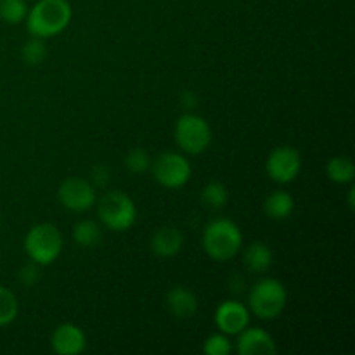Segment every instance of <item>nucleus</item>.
<instances>
[{"instance_id": "nucleus-26", "label": "nucleus", "mask_w": 355, "mask_h": 355, "mask_svg": "<svg viewBox=\"0 0 355 355\" xmlns=\"http://www.w3.org/2000/svg\"><path fill=\"white\" fill-rule=\"evenodd\" d=\"M110 179H111V172L110 168H106V166H96V168L92 170L94 186L104 187L107 182H110Z\"/></svg>"}, {"instance_id": "nucleus-25", "label": "nucleus", "mask_w": 355, "mask_h": 355, "mask_svg": "<svg viewBox=\"0 0 355 355\" xmlns=\"http://www.w3.org/2000/svg\"><path fill=\"white\" fill-rule=\"evenodd\" d=\"M40 279V272H38L37 263H30V266H24L19 270V281L24 286H33L37 281Z\"/></svg>"}, {"instance_id": "nucleus-9", "label": "nucleus", "mask_w": 355, "mask_h": 355, "mask_svg": "<svg viewBox=\"0 0 355 355\" xmlns=\"http://www.w3.org/2000/svg\"><path fill=\"white\" fill-rule=\"evenodd\" d=\"M302 156L291 146H279L272 149L266 162V172L274 182L290 184L300 175Z\"/></svg>"}, {"instance_id": "nucleus-6", "label": "nucleus", "mask_w": 355, "mask_h": 355, "mask_svg": "<svg viewBox=\"0 0 355 355\" xmlns=\"http://www.w3.org/2000/svg\"><path fill=\"white\" fill-rule=\"evenodd\" d=\"M177 146L187 155H201L211 142V128L203 116L186 113L175 121L173 130Z\"/></svg>"}, {"instance_id": "nucleus-2", "label": "nucleus", "mask_w": 355, "mask_h": 355, "mask_svg": "<svg viewBox=\"0 0 355 355\" xmlns=\"http://www.w3.org/2000/svg\"><path fill=\"white\" fill-rule=\"evenodd\" d=\"M201 245L211 260L227 262L241 252L243 232L231 218H215L205 227Z\"/></svg>"}, {"instance_id": "nucleus-10", "label": "nucleus", "mask_w": 355, "mask_h": 355, "mask_svg": "<svg viewBox=\"0 0 355 355\" xmlns=\"http://www.w3.org/2000/svg\"><path fill=\"white\" fill-rule=\"evenodd\" d=\"M214 319L218 331L236 336L250 324V309L238 300H225L217 307Z\"/></svg>"}, {"instance_id": "nucleus-1", "label": "nucleus", "mask_w": 355, "mask_h": 355, "mask_svg": "<svg viewBox=\"0 0 355 355\" xmlns=\"http://www.w3.org/2000/svg\"><path fill=\"white\" fill-rule=\"evenodd\" d=\"M71 17L73 9L68 0H38L28 9L24 21L31 37L51 38L64 31Z\"/></svg>"}, {"instance_id": "nucleus-22", "label": "nucleus", "mask_w": 355, "mask_h": 355, "mask_svg": "<svg viewBox=\"0 0 355 355\" xmlns=\"http://www.w3.org/2000/svg\"><path fill=\"white\" fill-rule=\"evenodd\" d=\"M21 58L28 66H38L47 58V47L44 44V38L31 37L21 49Z\"/></svg>"}, {"instance_id": "nucleus-12", "label": "nucleus", "mask_w": 355, "mask_h": 355, "mask_svg": "<svg viewBox=\"0 0 355 355\" xmlns=\"http://www.w3.org/2000/svg\"><path fill=\"white\" fill-rule=\"evenodd\" d=\"M238 336L236 352L239 355H272L277 352L276 340L269 331L262 328H248L246 326Z\"/></svg>"}, {"instance_id": "nucleus-13", "label": "nucleus", "mask_w": 355, "mask_h": 355, "mask_svg": "<svg viewBox=\"0 0 355 355\" xmlns=\"http://www.w3.org/2000/svg\"><path fill=\"white\" fill-rule=\"evenodd\" d=\"M184 234L173 225L158 227L151 236V250L159 259H172L182 250Z\"/></svg>"}, {"instance_id": "nucleus-8", "label": "nucleus", "mask_w": 355, "mask_h": 355, "mask_svg": "<svg viewBox=\"0 0 355 355\" xmlns=\"http://www.w3.org/2000/svg\"><path fill=\"white\" fill-rule=\"evenodd\" d=\"M58 200L66 210L82 211L90 210L96 205L97 194L96 186L90 180L80 179V177H69L59 184Z\"/></svg>"}, {"instance_id": "nucleus-15", "label": "nucleus", "mask_w": 355, "mask_h": 355, "mask_svg": "<svg viewBox=\"0 0 355 355\" xmlns=\"http://www.w3.org/2000/svg\"><path fill=\"white\" fill-rule=\"evenodd\" d=\"M243 263L250 272H267L274 263V253L263 241H253L243 252Z\"/></svg>"}, {"instance_id": "nucleus-19", "label": "nucleus", "mask_w": 355, "mask_h": 355, "mask_svg": "<svg viewBox=\"0 0 355 355\" xmlns=\"http://www.w3.org/2000/svg\"><path fill=\"white\" fill-rule=\"evenodd\" d=\"M201 203L208 208H214V210H218V208H224L229 201V191L225 187V184L218 182V180H211L207 186L201 189Z\"/></svg>"}, {"instance_id": "nucleus-4", "label": "nucleus", "mask_w": 355, "mask_h": 355, "mask_svg": "<svg viewBox=\"0 0 355 355\" xmlns=\"http://www.w3.org/2000/svg\"><path fill=\"white\" fill-rule=\"evenodd\" d=\"M24 252L30 257L31 262L37 266H51L59 259L62 252V234L54 224H37L30 227L24 236Z\"/></svg>"}, {"instance_id": "nucleus-20", "label": "nucleus", "mask_w": 355, "mask_h": 355, "mask_svg": "<svg viewBox=\"0 0 355 355\" xmlns=\"http://www.w3.org/2000/svg\"><path fill=\"white\" fill-rule=\"evenodd\" d=\"M28 3L24 0H0V19L9 24H19L26 19Z\"/></svg>"}, {"instance_id": "nucleus-23", "label": "nucleus", "mask_w": 355, "mask_h": 355, "mask_svg": "<svg viewBox=\"0 0 355 355\" xmlns=\"http://www.w3.org/2000/svg\"><path fill=\"white\" fill-rule=\"evenodd\" d=\"M151 156L146 149L134 148L125 156V166L132 173H144L151 168Z\"/></svg>"}, {"instance_id": "nucleus-17", "label": "nucleus", "mask_w": 355, "mask_h": 355, "mask_svg": "<svg viewBox=\"0 0 355 355\" xmlns=\"http://www.w3.org/2000/svg\"><path fill=\"white\" fill-rule=\"evenodd\" d=\"M326 175L335 184H350L355 179V166L349 156H333L326 165Z\"/></svg>"}, {"instance_id": "nucleus-3", "label": "nucleus", "mask_w": 355, "mask_h": 355, "mask_svg": "<svg viewBox=\"0 0 355 355\" xmlns=\"http://www.w3.org/2000/svg\"><path fill=\"white\" fill-rule=\"evenodd\" d=\"M288 304L286 286L276 277L257 281L248 295V309L262 321H270L281 315Z\"/></svg>"}, {"instance_id": "nucleus-14", "label": "nucleus", "mask_w": 355, "mask_h": 355, "mask_svg": "<svg viewBox=\"0 0 355 355\" xmlns=\"http://www.w3.org/2000/svg\"><path fill=\"white\" fill-rule=\"evenodd\" d=\"M166 307L177 319H189L198 312V298L191 290L184 286H173L166 293Z\"/></svg>"}, {"instance_id": "nucleus-5", "label": "nucleus", "mask_w": 355, "mask_h": 355, "mask_svg": "<svg viewBox=\"0 0 355 355\" xmlns=\"http://www.w3.org/2000/svg\"><path fill=\"white\" fill-rule=\"evenodd\" d=\"M101 222L110 231L123 232L137 220V207L128 194L121 191H107L97 203Z\"/></svg>"}, {"instance_id": "nucleus-16", "label": "nucleus", "mask_w": 355, "mask_h": 355, "mask_svg": "<svg viewBox=\"0 0 355 355\" xmlns=\"http://www.w3.org/2000/svg\"><path fill=\"white\" fill-rule=\"evenodd\" d=\"M263 210H266L267 217H270L272 220H284L293 214L295 200L288 191H272L263 201Z\"/></svg>"}, {"instance_id": "nucleus-18", "label": "nucleus", "mask_w": 355, "mask_h": 355, "mask_svg": "<svg viewBox=\"0 0 355 355\" xmlns=\"http://www.w3.org/2000/svg\"><path fill=\"white\" fill-rule=\"evenodd\" d=\"M73 241L82 248H94L101 243L103 232L94 220H80L73 225Z\"/></svg>"}, {"instance_id": "nucleus-11", "label": "nucleus", "mask_w": 355, "mask_h": 355, "mask_svg": "<svg viewBox=\"0 0 355 355\" xmlns=\"http://www.w3.org/2000/svg\"><path fill=\"white\" fill-rule=\"evenodd\" d=\"M51 347L59 355H78L87 349V336L73 322H62L52 333Z\"/></svg>"}, {"instance_id": "nucleus-27", "label": "nucleus", "mask_w": 355, "mask_h": 355, "mask_svg": "<svg viewBox=\"0 0 355 355\" xmlns=\"http://www.w3.org/2000/svg\"><path fill=\"white\" fill-rule=\"evenodd\" d=\"M180 103H182L184 107H194L198 104V99L194 92H184L182 97H180Z\"/></svg>"}, {"instance_id": "nucleus-21", "label": "nucleus", "mask_w": 355, "mask_h": 355, "mask_svg": "<svg viewBox=\"0 0 355 355\" xmlns=\"http://www.w3.org/2000/svg\"><path fill=\"white\" fill-rule=\"evenodd\" d=\"M17 312H19V304H17L16 295L9 288L0 286V328L14 322Z\"/></svg>"}, {"instance_id": "nucleus-7", "label": "nucleus", "mask_w": 355, "mask_h": 355, "mask_svg": "<svg viewBox=\"0 0 355 355\" xmlns=\"http://www.w3.org/2000/svg\"><path fill=\"white\" fill-rule=\"evenodd\" d=\"M151 166L155 180L166 189H179L186 186L193 173L189 159L175 151H166L159 155L151 163Z\"/></svg>"}, {"instance_id": "nucleus-24", "label": "nucleus", "mask_w": 355, "mask_h": 355, "mask_svg": "<svg viewBox=\"0 0 355 355\" xmlns=\"http://www.w3.org/2000/svg\"><path fill=\"white\" fill-rule=\"evenodd\" d=\"M232 343L229 340V335L218 331L208 336L203 343V352L207 355H227L231 354Z\"/></svg>"}]
</instances>
